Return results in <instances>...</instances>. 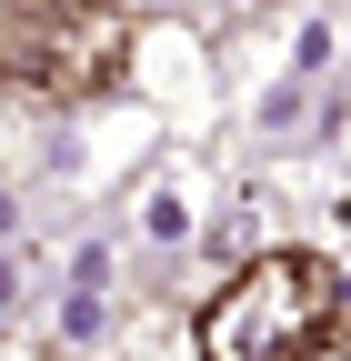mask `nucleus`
Segmentation results:
<instances>
[{"mask_svg": "<svg viewBox=\"0 0 351 361\" xmlns=\"http://www.w3.org/2000/svg\"><path fill=\"white\" fill-rule=\"evenodd\" d=\"M141 61L130 0H0V90L40 111H91Z\"/></svg>", "mask_w": 351, "mask_h": 361, "instance_id": "f257e3e1", "label": "nucleus"}, {"mask_svg": "<svg viewBox=\"0 0 351 361\" xmlns=\"http://www.w3.org/2000/svg\"><path fill=\"white\" fill-rule=\"evenodd\" d=\"M341 331V271L321 251H251L221 291L191 311L201 361H301Z\"/></svg>", "mask_w": 351, "mask_h": 361, "instance_id": "f03ea898", "label": "nucleus"}, {"mask_svg": "<svg viewBox=\"0 0 351 361\" xmlns=\"http://www.w3.org/2000/svg\"><path fill=\"white\" fill-rule=\"evenodd\" d=\"M121 271H130V241H121V231H91V241H70L61 281H51V322H40L51 361H91V351L121 331V311H130Z\"/></svg>", "mask_w": 351, "mask_h": 361, "instance_id": "7ed1b4c3", "label": "nucleus"}, {"mask_svg": "<svg viewBox=\"0 0 351 361\" xmlns=\"http://www.w3.org/2000/svg\"><path fill=\"white\" fill-rule=\"evenodd\" d=\"M201 221H211V171H201V151H161L141 180H130L121 241L141 251V261H181V251L201 241Z\"/></svg>", "mask_w": 351, "mask_h": 361, "instance_id": "20e7f679", "label": "nucleus"}, {"mask_svg": "<svg viewBox=\"0 0 351 361\" xmlns=\"http://www.w3.org/2000/svg\"><path fill=\"white\" fill-rule=\"evenodd\" d=\"M271 61L301 71L312 90H331V80H341V20H331V11H301V20L281 30V51H271Z\"/></svg>", "mask_w": 351, "mask_h": 361, "instance_id": "39448f33", "label": "nucleus"}, {"mask_svg": "<svg viewBox=\"0 0 351 361\" xmlns=\"http://www.w3.org/2000/svg\"><path fill=\"white\" fill-rule=\"evenodd\" d=\"M40 291H51V261H40V241H30V231H20V241H0V331H11Z\"/></svg>", "mask_w": 351, "mask_h": 361, "instance_id": "423d86ee", "label": "nucleus"}, {"mask_svg": "<svg viewBox=\"0 0 351 361\" xmlns=\"http://www.w3.org/2000/svg\"><path fill=\"white\" fill-rule=\"evenodd\" d=\"M20 231H30V221H20V191L0 180V241H20Z\"/></svg>", "mask_w": 351, "mask_h": 361, "instance_id": "0eeeda50", "label": "nucleus"}, {"mask_svg": "<svg viewBox=\"0 0 351 361\" xmlns=\"http://www.w3.org/2000/svg\"><path fill=\"white\" fill-rule=\"evenodd\" d=\"M301 361H351V351H341V331H331V341H321V351H301Z\"/></svg>", "mask_w": 351, "mask_h": 361, "instance_id": "6e6552de", "label": "nucleus"}, {"mask_svg": "<svg viewBox=\"0 0 351 361\" xmlns=\"http://www.w3.org/2000/svg\"><path fill=\"white\" fill-rule=\"evenodd\" d=\"M211 11H261V0H211Z\"/></svg>", "mask_w": 351, "mask_h": 361, "instance_id": "1a4fd4ad", "label": "nucleus"}]
</instances>
